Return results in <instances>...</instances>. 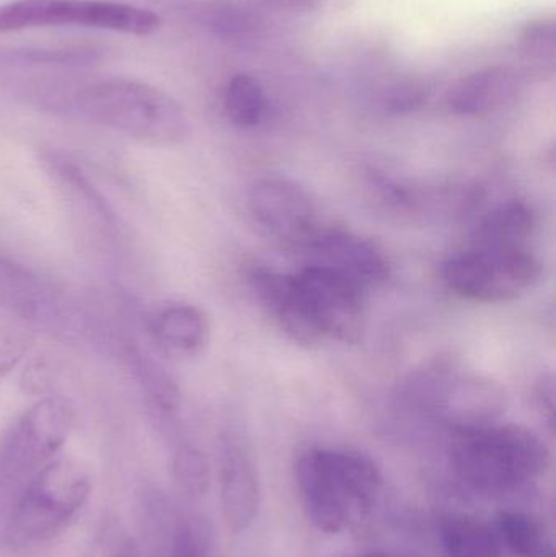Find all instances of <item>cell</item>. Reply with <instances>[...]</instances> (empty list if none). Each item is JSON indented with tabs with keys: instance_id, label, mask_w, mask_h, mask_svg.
Returning <instances> with one entry per match:
<instances>
[{
	"instance_id": "1",
	"label": "cell",
	"mask_w": 556,
	"mask_h": 557,
	"mask_svg": "<svg viewBox=\"0 0 556 557\" xmlns=\"http://www.w3.org/2000/svg\"><path fill=\"white\" fill-rule=\"evenodd\" d=\"M33 100L49 113L107 127L152 146H180L193 134L191 120L176 98L136 78L58 82L36 87Z\"/></svg>"
},
{
	"instance_id": "2",
	"label": "cell",
	"mask_w": 556,
	"mask_h": 557,
	"mask_svg": "<svg viewBox=\"0 0 556 557\" xmlns=\"http://www.w3.org/2000/svg\"><path fill=\"white\" fill-rule=\"evenodd\" d=\"M296 484L310 523L335 535L371 513L382 474L371 458L358 451L312 448L297 460Z\"/></svg>"
},
{
	"instance_id": "3",
	"label": "cell",
	"mask_w": 556,
	"mask_h": 557,
	"mask_svg": "<svg viewBox=\"0 0 556 557\" xmlns=\"http://www.w3.org/2000/svg\"><path fill=\"white\" fill-rule=\"evenodd\" d=\"M548 463L547 445L524 425L456 431L450 445L456 476L485 496H506L529 486L547 471Z\"/></svg>"
},
{
	"instance_id": "4",
	"label": "cell",
	"mask_w": 556,
	"mask_h": 557,
	"mask_svg": "<svg viewBox=\"0 0 556 557\" xmlns=\"http://www.w3.org/2000/svg\"><path fill=\"white\" fill-rule=\"evenodd\" d=\"M90 490V476L82 465L55 458L23 484L10 513L7 540L13 546H28L52 539L84 507Z\"/></svg>"
},
{
	"instance_id": "5",
	"label": "cell",
	"mask_w": 556,
	"mask_h": 557,
	"mask_svg": "<svg viewBox=\"0 0 556 557\" xmlns=\"http://www.w3.org/2000/svg\"><path fill=\"white\" fill-rule=\"evenodd\" d=\"M46 26H85L149 36L162 26V18L153 10L111 0H10L0 3V35Z\"/></svg>"
},
{
	"instance_id": "6",
	"label": "cell",
	"mask_w": 556,
	"mask_h": 557,
	"mask_svg": "<svg viewBox=\"0 0 556 557\" xmlns=\"http://www.w3.org/2000/svg\"><path fill=\"white\" fill-rule=\"evenodd\" d=\"M74 414L58 396H42L13 422L0 444V487H22L55 460L67 441Z\"/></svg>"
},
{
	"instance_id": "7",
	"label": "cell",
	"mask_w": 556,
	"mask_h": 557,
	"mask_svg": "<svg viewBox=\"0 0 556 557\" xmlns=\"http://www.w3.org/2000/svg\"><path fill=\"white\" fill-rule=\"evenodd\" d=\"M542 268L531 250L464 251L446 261L443 278L449 290L480 304H502L528 294L541 282Z\"/></svg>"
},
{
	"instance_id": "8",
	"label": "cell",
	"mask_w": 556,
	"mask_h": 557,
	"mask_svg": "<svg viewBox=\"0 0 556 557\" xmlns=\"http://www.w3.org/2000/svg\"><path fill=\"white\" fill-rule=\"evenodd\" d=\"M300 294L323 339L355 346L368 327L365 290L329 268L309 264L296 274Z\"/></svg>"
},
{
	"instance_id": "9",
	"label": "cell",
	"mask_w": 556,
	"mask_h": 557,
	"mask_svg": "<svg viewBox=\"0 0 556 557\" xmlns=\"http://www.w3.org/2000/svg\"><path fill=\"white\" fill-rule=\"evenodd\" d=\"M248 209L261 228L284 244L306 247L319 231L312 199L293 180H258L248 191Z\"/></svg>"
},
{
	"instance_id": "10",
	"label": "cell",
	"mask_w": 556,
	"mask_h": 557,
	"mask_svg": "<svg viewBox=\"0 0 556 557\" xmlns=\"http://www.w3.org/2000/svg\"><path fill=\"white\" fill-rule=\"evenodd\" d=\"M248 287L261 310L297 346L317 347L323 341L300 294L296 274L254 267L247 273Z\"/></svg>"
},
{
	"instance_id": "11",
	"label": "cell",
	"mask_w": 556,
	"mask_h": 557,
	"mask_svg": "<svg viewBox=\"0 0 556 557\" xmlns=\"http://www.w3.org/2000/svg\"><path fill=\"white\" fill-rule=\"evenodd\" d=\"M219 487L222 517L232 533L250 529L260 510V478L247 445L235 434L219 442Z\"/></svg>"
},
{
	"instance_id": "12",
	"label": "cell",
	"mask_w": 556,
	"mask_h": 557,
	"mask_svg": "<svg viewBox=\"0 0 556 557\" xmlns=\"http://www.w3.org/2000/svg\"><path fill=\"white\" fill-rule=\"evenodd\" d=\"M306 248L316 255L313 264L335 271L362 290L378 287L391 277V263L384 251L345 228L317 231Z\"/></svg>"
},
{
	"instance_id": "13",
	"label": "cell",
	"mask_w": 556,
	"mask_h": 557,
	"mask_svg": "<svg viewBox=\"0 0 556 557\" xmlns=\"http://www.w3.org/2000/svg\"><path fill=\"white\" fill-rule=\"evenodd\" d=\"M434 401L456 431L489 428L505 411L502 386L486 376L462 373L433 379Z\"/></svg>"
},
{
	"instance_id": "14",
	"label": "cell",
	"mask_w": 556,
	"mask_h": 557,
	"mask_svg": "<svg viewBox=\"0 0 556 557\" xmlns=\"http://www.w3.org/2000/svg\"><path fill=\"white\" fill-rule=\"evenodd\" d=\"M518 87V77L511 69L493 65L457 82L447 95V104L459 116L485 117L508 107Z\"/></svg>"
},
{
	"instance_id": "15",
	"label": "cell",
	"mask_w": 556,
	"mask_h": 557,
	"mask_svg": "<svg viewBox=\"0 0 556 557\" xmlns=\"http://www.w3.org/2000/svg\"><path fill=\"white\" fill-rule=\"evenodd\" d=\"M166 7L180 18L231 45H245L260 29L250 10L232 0H170Z\"/></svg>"
},
{
	"instance_id": "16",
	"label": "cell",
	"mask_w": 556,
	"mask_h": 557,
	"mask_svg": "<svg viewBox=\"0 0 556 557\" xmlns=\"http://www.w3.org/2000/svg\"><path fill=\"white\" fill-rule=\"evenodd\" d=\"M538 224V214L529 202L509 199L496 206L479 222L472 234V250H529Z\"/></svg>"
},
{
	"instance_id": "17",
	"label": "cell",
	"mask_w": 556,
	"mask_h": 557,
	"mask_svg": "<svg viewBox=\"0 0 556 557\" xmlns=\"http://www.w3.org/2000/svg\"><path fill=\"white\" fill-rule=\"evenodd\" d=\"M153 336L163 352L178 359L201 356L211 339V324L201 308L173 304L157 313Z\"/></svg>"
},
{
	"instance_id": "18",
	"label": "cell",
	"mask_w": 556,
	"mask_h": 557,
	"mask_svg": "<svg viewBox=\"0 0 556 557\" xmlns=\"http://www.w3.org/2000/svg\"><path fill=\"white\" fill-rule=\"evenodd\" d=\"M103 59L97 46H28L0 49V69L90 67Z\"/></svg>"
},
{
	"instance_id": "19",
	"label": "cell",
	"mask_w": 556,
	"mask_h": 557,
	"mask_svg": "<svg viewBox=\"0 0 556 557\" xmlns=\"http://www.w3.org/2000/svg\"><path fill=\"white\" fill-rule=\"evenodd\" d=\"M440 530L447 557H503L498 535L482 520L449 513Z\"/></svg>"
},
{
	"instance_id": "20",
	"label": "cell",
	"mask_w": 556,
	"mask_h": 557,
	"mask_svg": "<svg viewBox=\"0 0 556 557\" xmlns=\"http://www.w3.org/2000/svg\"><path fill=\"white\" fill-rule=\"evenodd\" d=\"M519 55L526 71L535 77H551L556 69V18L554 13L529 18L521 26Z\"/></svg>"
},
{
	"instance_id": "21",
	"label": "cell",
	"mask_w": 556,
	"mask_h": 557,
	"mask_svg": "<svg viewBox=\"0 0 556 557\" xmlns=\"http://www.w3.org/2000/svg\"><path fill=\"white\" fill-rule=\"evenodd\" d=\"M268 100L260 81L247 72L234 75L224 91L227 120L240 129L257 127L267 114Z\"/></svg>"
},
{
	"instance_id": "22",
	"label": "cell",
	"mask_w": 556,
	"mask_h": 557,
	"mask_svg": "<svg viewBox=\"0 0 556 557\" xmlns=\"http://www.w3.org/2000/svg\"><path fill=\"white\" fill-rule=\"evenodd\" d=\"M498 529L503 542L516 557H555L547 532L534 517L505 510L499 513Z\"/></svg>"
},
{
	"instance_id": "23",
	"label": "cell",
	"mask_w": 556,
	"mask_h": 557,
	"mask_svg": "<svg viewBox=\"0 0 556 557\" xmlns=\"http://www.w3.org/2000/svg\"><path fill=\"white\" fill-rule=\"evenodd\" d=\"M430 88L417 75L397 74L382 81L378 90L379 107L391 114H408L420 110L428 101Z\"/></svg>"
},
{
	"instance_id": "24",
	"label": "cell",
	"mask_w": 556,
	"mask_h": 557,
	"mask_svg": "<svg viewBox=\"0 0 556 557\" xmlns=\"http://www.w3.org/2000/svg\"><path fill=\"white\" fill-rule=\"evenodd\" d=\"M33 324L0 305V380L5 379L33 343Z\"/></svg>"
},
{
	"instance_id": "25",
	"label": "cell",
	"mask_w": 556,
	"mask_h": 557,
	"mask_svg": "<svg viewBox=\"0 0 556 557\" xmlns=\"http://www.w3.org/2000/svg\"><path fill=\"white\" fill-rule=\"evenodd\" d=\"M172 476L176 486L189 497H201L208 493L211 470L205 454L198 448H178L173 455Z\"/></svg>"
},
{
	"instance_id": "26",
	"label": "cell",
	"mask_w": 556,
	"mask_h": 557,
	"mask_svg": "<svg viewBox=\"0 0 556 557\" xmlns=\"http://www.w3.org/2000/svg\"><path fill=\"white\" fill-rule=\"evenodd\" d=\"M131 359L136 360L134 367L139 372L140 382L146 386V392L149 393L156 408L165 414L175 412L180 406V389L172 376L159 363L147 359L143 354H133Z\"/></svg>"
},
{
	"instance_id": "27",
	"label": "cell",
	"mask_w": 556,
	"mask_h": 557,
	"mask_svg": "<svg viewBox=\"0 0 556 557\" xmlns=\"http://www.w3.org/2000/svg\"><path fill=\"white\" fill-rule=\"evenodd\" d=\"M169 557H211V532L205 522L185 519L173 533Z\"/></svg>"
},
{
	"instance_id": "28",
	"label": "cell",
	"mask_w": 556,
	"mask_h": 557,
	"mask_svg": "<svg viewBox=\"0 0 556 557\" xmlns=\"http://www.w3.org/2000/svg\"><path fill=\"white\" fill-rule=\"evenodd\" d=\"M534 399L538 408L554 421L555 414V379L552 373H545L535 382Z\"/></svg>"
},
{
	"instance_id": "29",
	"label": "cell",
	"mask_w": 556,
	"mask_h": 557,
	"mask_svg": "<svg viewBox=\"0 0 556 557\" xmlns=\"http://www.w3.org/2000/svg\"><path fill=\"white\" fill-rule=\"evenodd\" d=\"M48 367L41 360H33L26 367L25 373L22 376L23 388L29 393H39V395H42L48 389Z\"/></svg>"
},
{
	"instance_id": "30",
	"label": "cell",
	"mask_w": 556,
	"mask_h": 557,
	"mask_svg": "<svg viewBox=\"0 0 556 557\" xmlns=\"http://www.w3.org/2000/svg\"><path fill=\"white\" fill-rule=\"evenodd\" d=\"M261 2L281 12L307 13L322 9L326 0H261Z\"/></svg>"
},
{
	"instance_id": "31",
	"label": "cell",
	"mask_w": 556,
	"mask_h": 557,
	"mask_svg": "<svg viewBox=\"0 0 556 557\" xmlns=\"http://www.w3.org/2000/svg\"><path fill=\"white\" fill-rule=\"evenodd\" d=\"M114 557H143V555H140V549L137 548L136 543L129 540V542L121 545V548L118 549L116 556Z\"/></svg>"
},
{
	"instance_id": "32",
	"label": "cell",
	"mask_w": 556,
	"mask_h": 557,
	"mask_svg": "<svg viewBox=\"0 0 556 557\" xmlns=\"http://www.w3.org/2000/svg\"><path fill=\"white\" fill-rule=\"evenodd\" d=\"M349 557H385V556L374 555V553H372V555H358V556H349Z\"/></svg>"
}]
</instances>
